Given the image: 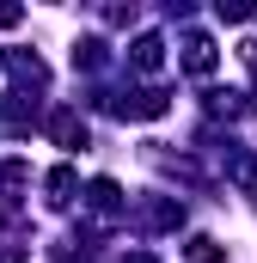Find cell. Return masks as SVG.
<instances>
[{
    "label": "cell",
    "instance_id": "cell-1",
    "mask_svg": "<svg viewBox=\"0 0 257 263\" xmlns=\"http://www.w3.org/2000/svg\"><path fill=\"white\" fill-rule=\"evenodd\" d=\"M56 141H62V147H80V141H86V129H80V117H74V110L56 117Z\"/></svg>",
    "mask_w": 257,
    "mask_h": 263
},
{
    "label": "cell",
    "instance_id": "cell-3",
    "mask_svg": "<svg viewBox=\"0 0 257 263\" xmlns=\"http://www.w3.org/2000/svg\"><path fill=\"white\" fill-rule=\"evenodd\" d=\"M190 257L196 263H221V251H214V239H190Z\"/></svg>",
    "mask_w": 257,
    "mask_h": 263
},
{
    "label": "cell",
    "instance_id": "cell-2",
    "mask_svg": "<svg viewBox=\"0 0 257 263\" xmlns=\"http://www.w3.org/2000/svg\"><path fill=\"white\" fill-rule=\"evenodd\" d=\"M135 62H141V67H159V37H141V43H135Z\"/></svg>",
    "mask_w": 257,
    "mask_h": 263
}]
</instances>
